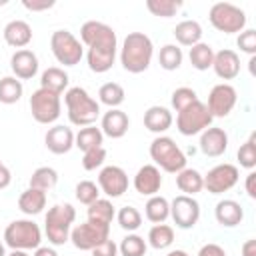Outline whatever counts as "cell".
Masks as SVG:
<instances>
[{
	"mask_svg": "<svg viewBox=\"0 0 256 256\" xmlns=\"http://www.w3.org/2000/svg\"><path fill=\"white\" fill-rule=\"evenodd\" d=\"M32 256H58V252L52 246H38Z\"/></svg>",
	"mask_w": 256,
	"mask_h": 256,
	"instance_id": "cell-52",
	"label": "cell"
},
{
	"mask_svg": "<svg viewBox=\"0 0 256 256\" xmlns=\"http://www.w3.org/2000/svg\"><path fill=\"white\" fill-rule=\"evenodd\" d=\"M154 56V44L144 32H130L120 48V64L130 74H140L148 70Z\"/></svg>",
	"mask_w": 256,
	"mask_h": 256,
	"instance_id": "cell-1",
	"label": "cell"
},
{
	"mask_svg": "<svg viewBox=\"0 0 256 256\" xmlns=\"http://www.w3.org/2000/svg\"><path fill=\"white\" fill-rule=\"evenodd\" d=\"M166 256H190V254H188L186 250H178V248H176V250H170Z\"/></svg>",
	"mask_w": 256,
	"mask_h": 256,
	"instance_id": "cell-53",
	"label": "cell"
},
{
	"mask_svg": "<svg viewBox=\"0 0 256 256\" xmlns=\"http://www.w3.org/2000/svg\"><path fill=\"white\" fill-rule=\"evenodd\" d=\"M0 256H6V244L0 240Z\"/></svg>",
	"mask_w": 256,
	"mask_h": 256,
	"instance_id": "cell-55",
	"label": "cell"
},
{
	"mask_svg": "<svg viewBox=\"0 0 256 256\" xmlns=\"http://www.w3.org/2000/svg\"><path fill=\"white\" fill-rule=\"evenodd\" d=\"M170 218L174 224L182 230H190L198 224L200 220V204L194 196L178 194L176 198L170 200Z\"/></svg>",
	"mask_w": 256,
	"mask_h": 256,
	"instance_id": "cell-13",
	"label": "cell"
},
{
	"mask_svg": "<svg viewBox=\"0 0 256 256\" xmlns=\"http://www.w3.org/2000/svg\"><path fill=\"white\" fill-rule=\"evenodd\" d=\"M80 42L88 50L118 52V38L114 28L98 20H88L80 26Z\"/></svg>",
	"mask_w": 256,
	"mask_h": 256,
	"instance_id": "cell-7",
	"label": "cell"
},
{
	"mask_svg": "<svg viewBox=\"0 0 256 256\" xmlns=\"http://www.w3.org/2000/svg\"><path fill=\"white\" fill-rule=\"evenodd\" d=\"M24 94L22 80L16 76H4L0 78V102L2 104H16Z\"/></svg>",
	"mask_w": 256,
	"mask_h": 256,
	"instance_id": "cell-35",
	"label": "cell"
},
{
	"mask_svg": "<svg viewBox=\"0 0 256 256\" xmlns=\"http://www.w3.org/2000/svg\"><path fill=\"white\" fill-rule=\"evenodd\" d=\"M10 68L18 80H30L38 74V56L28 48L16 50L10 58Z\"/></svg>",
	"mask_w": 256,
	"mask_h": 256,
	"instance_id": "cell-21",
	"label": "cell"
},
{
	"mask_svg": "<svg viewBox=\"0 0 256 256\" xmlns=\"http://www.w3.org/2000/svg\"><path fill=\"white\" fill-rule=\"evenodd\" d=\"M182 60H184V54H182V48L178 44H164L158 52L160 68H164L168 72L178 70L182 66Z\"/></svg>",
	"mask_w": 256,
	"mask_h": 256,
	"instance_id": "cell-36",
	"label": "cell"
},
{
	"mask_svg": "<svg viewBox=\"0 0 256 256\" xmlns=\"http://www.w3.org/2000/svg\"><path fill=\"white\" fill-rule=\"evenodd\" d=\"M212 114L208 112L206 104L196 100L190 106H186L184 110H180L176 114V128L182 136H194L204 132L206 128L212 126Z\"/></svg>",
	"mask_w": 256,
	"mask_h": 256,
	"instance_id": "cell-9",
	"label": "cell"
},
{
	"mask_svg": "<svg viewBox=\"0 0 256 256\" xmlns=\"http://www.w3.org/2000/svg\"><path fill=\"white\" fill-rule=\"evenodd\" d=\"M214 216L216 222L224 228H234L244 220V208L240 206V202L232 200V198H224L216 204L214 208Z\"/></svg>",
	"mask_w": 256,
	"mask_h": 256,
	"instance_id": "cell-23",
	"label": "cell"
},
{
	"mask_svg": "<svg viewBox=\"0 0 256 256\" xmlns=\"http://www.w3.org/2000/svg\"><path fill=\"white\" fill-rule=\"evenodd\" d=\"M146 8L152 16L172 18L182 8V0H146Z\"/></svg>",
	"mask_w": 256,
	"mask_h": 256,
	"instance_id": "cell-40",
	"label": "cell"
},
{
	"mask_svg": "<svg viewBox=\"0 0 256 256\" xmlns=\"http://www.w3.org/2000/svg\"><path fill=\"white\" fill-rule=\"evenodd\" d=\"M240 252H242V256H256V240H254V238L246 240V242L242 244Z\"/></svg>",
	"mask_w": 256,
	"mask_h": 256,
	"instance_id": "cell-51",
	"label": "cell"
},
{
	"mask_svg": "<svg viewBox=\"0 0 256 256\" xmlns=\"http://www.w3.org/2000/svg\"><path fill=\"white\" fill-rule=\"evenodd\" d=\"M64 104H66V114L70 124L74 126H92L98 116H100V104L94 100L86 88L82 86H72L64 92Z\"/></svg>",
	"mask_w": 256,
	"mask_h": 256,
	"instance_id": "cell-2",
	"label": "cell"
},
{
	"mask_svg": "<svg viewBox=\"0 0 256 256\" xmlns=\"http://www.w3.org/2000/svg\"><path fill=\"white\" fill-rule=\"evenodd\" d=\"M98 188L108 198H120L124 192H128V174L120 166H104L98 172Z\"/></svg>",
	"mask_w": 256,
	"mask_h": 256,
	"instance_id": "cell-15",
	"label": "cell"
},
{
	"mask_svg": "<svg viewBox=\"0 0 256 256\" xmlns=\"http://www.w3.org/2000/svg\"><path fill=\"white\" fill-rule=\"evenodd\" d=\"M102 142H104V134L94 124L92 126H84V128H80L74 134V146L78 150H82V152L92 150V148H98V146H102Z\"/></svg>",
	"mask_w": 256,
	"mask_h": 256,
	"instance_id": "cell-30",
	"label": "cell"
},
{
	"mask_svg": "<svg viewBox=\"0 0 256 256\" xmlns=\"http://www.w3.org/2000/svg\"><path fill=\"white\" fill-rule=\"evenodd\" d=\"M200 150L208 158H218L228 150V134L224 128L210 126L200 132Z\"/></svg>",
	"mask_w": 256,
	"mask_h": 256,
	"instance_id": "cell-17",
	"label": "cell"
},
{
	"mask_svg": "<svg viewBox=\"0 0 256 256\" xmlns=\"http://www.w3.org/2000/svg\"><path fill=\"white\" fill-rule=\"evenodd\" d=\"M172 122H174L172 112L166 106H150L144 112V128L158 136H162L172 126Z\"/></svg>",
	"mask_w": 256,
	"mask_h": 256,
	"instance_id": "cell-24",
	"label": "cell"
},
{
	"mask_svg": "<svg viewBox=\"0 0 256 256\" xmlns=\"http://www.w3.org/2000/svg\"><path fill=\"white\" fill-rule=\"evenodd\" d=\"M56 182H58V172L52 166H40L30 176V188H38V190H44V192L54 188Z\"/></svg>",
	"mask_w": 256,
	"mask_h": 256,
	"instance_id": "cell-37",
	"label": "cell"
},
{
	"mask_svg": "<svg viewBox=\"0 0 256 256\" xmlns=\"http://www.w3.org/2000/svg\"><path fill=\"white\" fill-rule=\"evenodd\" d=\"M236 44H238V48H240L242 52L254 56V54H256V30H252V28H244V30L238 34Z\"/></svg>",
	"mask_w": 256,
	"mask_h": 256,
	"instance_id": "cell-45",
	"label": "cell"
},
{
	"mask_svg": "<svg viewBox=\"0 0 256 256\" xmlns=\"http://www.w3.org/2000/svg\"><path fill=\"white\" fill-rule=\"evenodd\" d=\"M144 216L152 224H164L170 218V202L160 194L150 196L144 204Z\"/></svg>",
	"mask_w": 256,
	"mask_h": 256,
	"instance_id": "cell-29",
	"label": "cell"
},
{
	"mask_svg": "<svg viewBox=\"0 0 256 256\" xmlns=\"http://www.w3.org/2000/svg\"><path fill=\"white\" fill-rule=\"evenodd\" d=\"M210 24L224 34H240L246 28V12L230 2H216L208 10Z\"/></svg>",
	"mask_w": 256,
	"mask_h": 256,
	"instance_id": "cell-6",
	"label": "cell"
},
{
	"mask_svg": "<svg viewBox=\"0 0 256 256\" xmlns=\"http://www.w3.org/2000/svg\"><path fill=\"white\" fill-rule=\"evenodd\" d=\"M46 192L44 190H38V188H26L20 198H18V208L20 212H24L26 216H36L40 214L44 208H46Z\"/></svg>",
	"mask_w": 256,
	"mask_h": 256,
	"instance_id": "cell-26",
	"label": "cell"
},
{
	"mask_svg": "<svg viewBox=\"0 0 256 256\" xmlns=\"http://www.w3.org/2000/svg\"><path fill=\"white\" fill-rule=\"evenodd\" d=\"M128 128H130V118L120 108H110L100 118V130H102V134L108 136V138H112V140L122 138L128 132Z\"/></svg>",
	"mask_w": 256,
	"mask_h": 256,
	"instance_id": "cell-19",
	"label": "cell"
},
{
	"mask_svg": "<svg viewBox=\"0 0 256 256\" xmlns=\"http://www.w3.org/2000/svg\"><path fill=\"white\" fill-rule=\"evenodd\" d=\"M30 112L38 124H54L62 114V100L44 88H38L30 96Z\"/></svg>",
	"mask_w": 256,
	"mask_h": 256,
	"instance_id": "cell-10",
	"label": "cell"
},
{
	"mask_svg": "<svg viewBox=\"0 0 256 256\" xmlns=\"http://www.w3.org/2000/svg\"><path fill=\"white\" fill-rule=\"evenodd\" d=\"M76 220V208L68 202L54 204L44 216V234L52 246H62L70 240V230Z\"/></svg>",
	"mask_w": 256,
	"mask_h": 256,
	"instance_id": "cell-3",
	"label": "cell"
},
{
	"mask_svg": "<svg viewBox=\"0 0 256 256\" xmlns=\"http://www.w3.org/2000/svg\"><path fill=\"white\" fill-rule=\"evenodd\" d=\"M56 2L54 0H22V6L30 12H42V10H50Z\"/></svg>",
	"mask_w": 256,
	"mask_h": 256,
	"instance_id": "cell-47",
	"label": "cell"
},
{
	"mask_svg": "<svg viewBox=\"0 0 256 256\" xmlns=\"http://www.w3.org/2000/svg\"><path fill=\"white\" fill-rule=\"evenodd\" d=\"M212 70L220 80H234L240 74V56H238V52H234L230 48H222V50L214 52Z\"/></svg>",
	"mask_w": 256,
	"mask_h": 256,
	"instance_id": "cell-18",
	"label": "cell"
},
{
	"mask_svg": "<svg viewBox=\"0 0 256 256\" xmlns=\"http://www.w3.org/2000/svg\"><path fill=\"white\" fill-rule=\"evenodd\" d=\"M148 152L158 170H164L168 174H178L180 170L186 168V154L170 136H156L150 142Z\"/></svg>",
	"mask_w": 256,
	"mask_h": 256,
	"instance_id": "cell-4",
	"label": "cell"
},
{
	"mask_svg": "<svg viewBox=\"0 0 256 256\" xmlns=\"http://www.w3.org/2000/svg\"><path fill=\"white\" fill-rule=\"evenodd\" d=\"M176 186L182 194L194 196L204 190V176L196 168H184L176 174Z\"/></svg>",
	"mask_w": 256,
	"mask_h": 256,
	"instance_id": "cell-28",
	"label": "cell"
},
{
	"mask_svg": "<svg viewBox=\"0 0 256 256\" xmlns=\"http://www.w3.org/2000/svg\"><path fill=\"white\" fill-rule=\"evenodd\" d=\"M90 252H92V256H118V244L108 238V240H104L102 244H98Z\"/></svg>",
	"mask_w": 256,
	"mask_h": 256,
	"instance_id": "cell-46",
	"label": "cell"
},
{
	"mask_svg": "<svg viewBox=\"0 0 256 256\" xmlns=\"http://www.w3.org/2000/svg\"><path fill=\"white\" fill-rule=\"evenodd\" d=\"M188 58H190V64L192 68L204 72L208 68H212V60H214V48L206 42H198L190 48L188 52Z\"/></svg>",
	"mask_w": 256,
	"mask_h": 256,
	"instance_id": "cell-32",
	"label": "cell"
},
{
	"mask_svg": "<svg viewBox=\"0 0 256 256\" xmlns=\"http://www.w3.org/2000/svg\"><path fill=\"white\" fill-rule=\"evenodd\" d=\"M196 100H198V94H196V90L190 88V86H180V88H176V90L172 92V96H170V104H172V108H174L176 112L184 110L186 106H190V104L196 102Z\"/></svg>",
	"mask_w": 256,
	"mask_h": 256,
	"instance_id": "cell-43",
	"label": "cell"
},
{
	"mask_svg": "<svg viewBox=\"0 0 256 256\" xmlns=\"http://www.w3.org/2000/svg\"><path fill=\"white\" fill-rule=\"evenodd\" d=\"M6 256H30L26 250H10Z\"/></svg>",
	"mask_w": 256,
	"mask_h": 256,
	"instance_id": "cell-54",
	"label": "cell"
},
{
	"mask_svg": "<svg viewBox=\"0 0 256 256\" xmlns=\"http://www.w3.org/2000/svg\"><path fill=\"white\" fill-rule=\"evenodd\" d=\"M4 42L12 48H26L32 42V26L26 20H10L2 30Z\"/></svg>",
	"mask_w": 256,
	"mask_h": 256,
	"instance_id": "cell-22",
	"label": "cell"
},
{
	"mask_svg": "<svg viewBox=\"0 0 256 256\" xmlns=\"http://www.w3.org/2000/svg\"><path fill=\"white\" fill-rule=\"evenodd\" d=\"M116 220L120 224L122 230H126L128 234L130 232H136L140 226H142V214L138 208L134 206H122L118 212H116Z\"/></svg>",
	"mask_w": 256,
	"mask_h": 256,
	"instance_id": "cell-38",
	"label": "cell"
},
{
	"mask_svg": "<svg viewBox=\"0 0 256 256\" xmlns=\"http://www.w3.org/2000/svg\"><path fill=\"white\" fill-rule=\"evenodd\" d=\"M10 182H12V172H10V168L0 160V190L8 188Z\"/></svg>",
	"mask_w": 256,
	"mask_h": 256,
	"instance_id": "cell-49",
	"label": "cell"
},
{
	"mask_svg": "<svg viewBox=\"0 0 256 256\" xmlns=\"http://www.w3.org/2000/svg\"><path fill=\"white\" fill-rule=\"evenodd\" d=\"M196 256H226V250L216 242H208L198 250Z\"/></svg>",
	"mask_w": 256,
	"mask_h": 256,
	"instance_id": "cell-48",
	"label": "cell"
},
{
	"mask_svg": "<svg viewBox=\"0 0 256 256\" xmlns=\"http://www.w3.org/2000/svg\"><path fill=\"white\" fill-rule=\"evenodd\" d=\"M126 98L124 88L118 82H106L98 90V104H104L108 108H118Z\"/></svg>",
	"mask_w": 256,
	"mask_h": 256,
	"instance_id": "cell-33",
	"label": "cell"
},
{
	"mask_svg": "<svg viewBox=\"0 0 256 256\" xmlns=\"http://www.w3.org/2000/svg\"><path fill=\"white\" fill-rule=\"evenodd\" d=\"M104 160H106V148L104 146H98V148L82 152V168L88 170V172L100 168L104 164Z\"/></svg>",
	"mask_w": 256,
	"mask_h": 256,
	"instance_id": "cell-44",
	"label": "cell"
},
{
	"mask_svg": "<svg viewBox=\"0 0 256 256\" xmlns=\"http://www.w3.org/2000/svg\"><path fill=\"white\" fill-rule=\"evenodd\" d=\"M44 144L46 148L60 156V154H68L72 148H74V132L72 128L68 126H62V124H56L52 128H48L46 136H44Z\"/></svg>",
	"mask_w": 256,
	"mask_h": 256,
	"instance_id": "cell-20",
	"label": "cell"
},
{
	"mask_svg": "<svg viewBox=\"0 0 256 256\" xmlns=\"http://www.w3.org/2000/svg\"><path fill=\"white\" fill-rule=\"evenodd\" d=\"M238 162L246 170H254L256 166V132H250L248 140L238 148Z\"/></svg>",
	"mask_w": 256,
	"mask_h": 256,
	"instance_id": "cell-41",
	"label": "cell"
},
{
	"mask_svg": "<svg viewBox=\"0 0 256 256\" xmlns=\"http://www.w3.org/2000/svg\"><path fill=\"white\" fill-rule=\"evenodd\" d=\"M74 196H76V200H78L80 204L90 206L92 202H96V200L100 198V188H98V184L92 182V180H80V182L76 184V188H74Z\"/></svg>",
	"mask_w": 256,
	"mask_h": 256,
	"instance_id": "cell-42",
	"label": "cell"
},
{
	"mask_svg": "<svg viewBox=\"0 0 256 256\" xmlns=\"http://www.w3.org/2000/svg\"><path fill=\"white\" fill-rule=\"evenodd\" d=\"M236 102H238L236 88L232 84H228V82H220V84L212 86V90L208 94L206 108L212 114V118H224L234 110Z\"/></svg>",
	"mask_w": 256,
	"mask_h": 256,
	"instance_id": "cell-14",
	"label": "cell"
},
{
	"mask_svg": "<svg viewBox=\"0 0 256 256\" xmlns=\"http://www.w3.org/2000/svg\"><path fill=\"white\" fill-rule=\"evenodd\" d=\"M174 38L180 46L192 48L194 44L202 42V26L196 20H182L174 26Z\"/></svg>",
	"mask_w": 256,
	"mask_h": 256,
	"instance_id": "cell-27",
	"label": "cell"
},
{
	"mask_svg": "<svg viewBox=\"0 0 256 256\" xmlns=\"http://www.w3.org/2000/svg\"><path fill=\"white\" fill-rule=\"evenodd\" d=\"M254 180H256V172H254V170H248V174H246V182H244V188H246V194H248L250 198H256Z\"/></svg>",
	"mask_w": 256,
	"mask_h": 256,
	"instance_id": "cell-50",
	"label": "cell"
},
{
	"mask_svg": "<svg viewBox=\"0 0 256 256\" xmlns=\"http://www.w3.org/2000/svg\"><path fill=\"white\" fill-rule=\"evenodd\" d=\"M134 190L140 196H156L162 188V174L154 164H144L138 168V172L134 174Z\"/></svg>",
	"mask_w": 256,
	"mask_h": 256,
	"instance_id": "cell-16",
	"label": "cell"
},
{
	"mask_svg": "<svg viewBox=\"0 0 256 256\" xmlns=\"http://www.w3.org/2000/svg\"><path fill=\"white\" fill-rule=\"evenodd\" d=\"M68 82H70V78H68L66 70L58 68V66L46 68L42 72V76H40V88H44V90H48L52 94H58V96L68 90Z\"/></svg>",
	"mask_w": 256,
	"mask_h": 256,
	"instance_id": "cell-25",
	"label": "cell"
},
{
	"mask_svg": "<svg viewBox=\"0 0 256 256\" xmlns=\"http://www.w3.org/2000/svg\"><path fill=\"white\" fill-rule=\"evenodd\" d=\"M108 238H110V226L96 224L90 220H86L70 230V242L74 244V248L86 250V252L94 250L98 244H102Z\"/></svg>",
	"mask_w": 256,
	"mask_h": 256,
	"instance_id": "cell-11",
	"label": "cell"
},
{
	"mask_svg": "<svg viewBox=\"0 0 256 256\" xmlns=\"http://www.w3.org/2000/svg\"><path fill=\"white\" fill-rule=\"evenodd\" d=\"M174 242V228L168 224H154L148 230V242L154 250H164Z\"/></svg>",
	"mask_w": 256,
	"mask_h": 256,
	"instance_id": "cell-34",
	"label": "cell"
},
{
	"mask_svg": "<svg viewBox=\"0 0 256 256\" xmlns=\"http://www.w3.org/2000/svg\"><path fill=\"white\" fill-rule=\"evenodd\" d=\"M50 50L62 66H76L84 56L82 42L70 30H54L50 36Z\"/></svg>",
	"mask_w": 256,
	"mask_h": 256,
	"instance_id": "cell-8",
	"label": "cell"
},
{
	"mask_svg": "<svg viewBox=\"0 0 256 256\" xmlns=\"http://www.w3.org/2000/svg\"><path fill=\"white\" fill-rule=\"evenodd\" d=\"M4 244L10 250H36L42 246V230L34 220H12L4 230Z\"/></svg>",
	"mask_w": 256,
	"mask_h": 256,
	"instance_id": "cell-5",
	"label": "cell"
},
{
	"mask_svg": "<svg viewBox=\"0 0 256 256\" xmlns=\"http://www.w3.org/2000/svg\"><path fill=\"white\" fill-rule=\"evenodd\" d=\"M240 180V170L238 166L224 162V164H216L214 168L208 170V174L204 176V188L210 194H224L228 190H232Z\"/></svg>",
	"mask_w": 256,
	"mask_h": 256,
	"instance_id": "cell-12",
	"label": "cell"
},
{
	"mask_svg": "<svg viewBox=\"0 0 256 256\" xmlns=\"http://www.w3.org/2000/svg\"><path fill=\"white\" fill-rule=\"evenodd\" d=\"M88 220L90 222H96V224H104V226H110L112 220L116 218V210L112 206V202L108 198H98L96 202H92L88 206Z\"/></svg>",
	"mask_w": 256,
	"mask_h": 256,
	"instance_id": "cell-31",
	"label": "cell"
},
{
	"mask_svg": "<svg viewBox=\"0 0 256 256\" xmlns=\"http://www.w3.org/2000/svg\"><path fill=\"white\" fill-rule=\"evenodd\" d=\"M146 250H148L146 240H144L142 236L134 234V232L126 234V236L122 238V242L118 244V252H120L122 256H144Z\"/></svg>",
	"mask_w": 256,
	"mask_h": 256,
	"instance_id": "cell-39",
	"label": "cell"
}]
</instances>
